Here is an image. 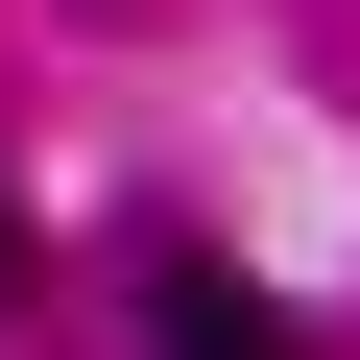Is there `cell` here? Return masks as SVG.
<instances>
[{"label":"cell","mask_w":360,"mask_h":360,"mask_svg":"<svg viewBox=\"0 0 360 360\" xmlns=\"http://www.w3.org/2000/svg\"><path fill=\"white\" fill-rule=\"evenodd\" d=\"M144 360H312V336H288L240 264H144Z\"/></svg>","instance_id":"1"},{"label":"cell","mask_w":360,"mask_h":360,"mask_svg":"<svg viewBox=\"0 0 360 360\" xmlns=\"http://www.w3.org/2000/svg\"><path fill=\"white\" fill-rule=\"evenodd\" d=\"M0 312H25V193H0Z\"/></svg>","instance_id":"2"}]
</instances>
